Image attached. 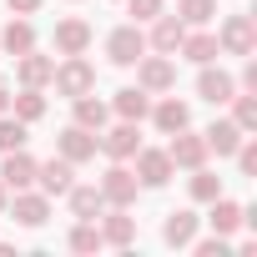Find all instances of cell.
I'll list each match as a JSON object with an SVG mask.
<instances>
[{
	"instance_id": "obj_1",
	"label": "cell",
	"mask_w": 257,
	"mask_h": 257,
	"mask_svg": "<svg viewBox=\"0 0 257 257\" xmlns=\"http://www.w3.org/2000/svg\"><path fill=\"white\" fill-rule=\"evenodd\" d=\"M51 81H56V91L61 96H86V91H96V66L86 61V56H66L56 71H51Z\"/></svg>"
},
{
	"instance_id": "obj_2",
	"label": "cell",
	"mask_w": 257,
	"mask_h": 257,
	"mask_svg": "<svg viewBox=\"0 0 257 257\" xmlns=\"http://www.w3.org/2000/svg\"><path fill=\"white\" fill-rule=\"evenodd\" d=\"M217 51H227V56H252V51H257V26H252V16H227L222 31H217Z\"/></svg>"
},
{
	"instance_id": "obj_3",
	"label": "cell",
	"mask_w": 257,
	"mask_h": 257,
	"mask_svg": "<svg viewBox=\"0 0 257 257\" xmlns=\"http://www.w3.org/2000/svg\"><path fill=\"white\" fill-rule=\"evenodd\" d=\"M106 56H111V66H137V61L147 56L142 26H116V31L106 36Z\"/></svg>"
},
{
	"instance_id": "obj_4",
	"label": "cell",
	"mask_w": 257,
	"mask_h": 257,
	"mask_svg": "<svg viewBox=\"0 0 257 257\" xmlns=\"http://www.w3.org/2000/svg\"><path fill=\"white\" fill-rule=\"evenodd\" d=\"M137 86L152 91V96H157V91H172V86H177V66H172L162 51H157V56H142V61H137Z\"/></svg>"
},
{
	"instance_id": "obj_5",
	"label": "cell",
	"mask_w": 257,
	"mask_h": 257,
	"mask_svg": "<svg viewBox=\"0 0 257 257\" xmlns=\"http://www.w3.org/2000/svg\"><path fill=\"white\" fill-rule=\"evenodd\" d=\"M137 187H142L137 172H126L121 162L101 177V197H106V207H132V202H137Z\"/></svg>"
},
{
	"instance_id": "obj_6",
	"label": "cell",
	"mask_w": 257,
	"mask_h": 257,
	"mask_svg": "<svg viewBox=\"0 0 257 257\" xmlns=\"http://www.w3.org/2000/svg\"><path fill=\"white\" fill-rule=\"evenodd\" d=\"M96 147H101L111 162H132V157H137V147H142V137H137V121H121V126H111L106 137H96Z\"/></svg>"
},
{
	"instance_id": "obj_7",
	"label": "cell",
	"mask_w": 257,
	"mask_h": 257,
	"mask_svg": "<svg viewBox=\"0 0 257 257\" xmlns=\"http://www.w3.org/2000/svg\"><path fill=\"white\" fill-rule=\"evenodd\" d=\"M167 157H172V167H207V142L197 137V132H187V126H182V132H172V147H167Z\"/></svg>"
},
{
	"instance_id": "obj_8",
	"label": "cell",
	"mask_w": 257,
	"mask_h": 257,
	"mask_svg": "<svg viewBox=\"0 0 257 257\" xmlns=\"http://www.w3.org/2000/svg\"><path fill=\"white\" fill-rule=\"evenodd\" d=\"M172 157L167 152H152V147H137V182L142 187H167L172 182Z\"/></svg>"
},
{
	"instance_id": "obj_9",
	"label": "cell",
	"mask_w": 257,
	"mask_h": 257,
	"mask_svg": "<svg viewBox=\"0 0 257 257\" xmlns=\"http://www.w3.org/2000/svg\"><path fill=\"white\" fill-rule=\"evenodd\" d=\"M71 177H76V167H71L66 157L36 162V187H41L46 197H66V192H71Z\"/></svg>"
},
{
	"instance_id": "obj_10",
	"label": "cell",
	"mask_w": 257,
	"mask_h": 257,
	"mask_svg": "<svg viewBox=\"0 0 257 257\" xmlns=\"http://www.w3.org/2000/svg\"><path fill=\"white\" fill-rule=\"evenodd\" d=\"M232 91H237V81H232L222 66H212V61H207V66H202V76H197V96H202V101H212V106H227V101H232Z\"/></svg>"
},
{
	"instance_id": "obj_11",
	"label": "cell",
	"mask_w": 257,
	"mask_h": 257,
	"mask_svg": "<svg viewBox=\"0 0 257 257\" xmlns=\"http://www.w3.org/2000/svg\"><path fill=\"white\" fill-rule=\"evenodd\" d=\"M11 217L21 222V227H46V217H51V197L46 192H16V202H11Z\"/></svg>"
},
{
	"instance_id": "obj_12",
	"label": "cell",
	"mask_w": 257,
	"mask_h": 257,
	"mask_svg": "<svg viewBox=\"0 0 257 257\" xmlns=\"http://www.w3.org/2000/svg\"><path fill=\"white\" fill-rule=\"evenodd\" d=\"M56 152H61L71 167H81V162H91V157H96V137L86 132V126H66V132L56 137Z\"/></svg>"
},
{
	"instance_id": "obj_13",
	"label": "cell",
	"mask_w": 257,
	"mask_h": 257,
	"mask_svg": "<svg viewBox=\"0 0 257 257\" xmlns=\"http://www.w3.org/2000/svg\"><path fill=\"white\" fill-rule=\"evenodd\" d=\"M0 182H6L11 192H26V187H36V157H26V147L6 152V167H0Z\"/></svg>"
},
{
	"instance_id": "obj_14",
	"label": "cell",
	"mask_w": 257,
	"mask_h": 257,
	"mask_svg": "<svg viewBox=\"0 0 257 257\" xmlns=\"http://www.w3.org/2000/svg\"><path fill=\"white\" fill-rule=\"evenodd\" d=\"M147 116L157 121V132H167V137H172V132H182V126H192V106H187V101H177V96L157 101Z\"/></svg>"
},
{
	"instance_id": "obj_15",
	"label": "cell",
	"mask_w": 257,
	"mask_h": 257,
	"mask_svg": "<svg viewBox=\"0 0 257 257\" xmlns=\"http://www.w3.org/2000/svg\"><path fill=\"white\" fill-rule=\"evenodd\" d=\"M182 36H187V26H182L177 16H157V21H152V36H147V46H152V51H162V56H177Z\"/></svg>"
},
{
	"instance_id": "obj_16",
	"label": "cell",
	"mask_w": 257,
	"mask_h": 257,
	"mask_svg": "<svg viewBox=\"0 0 257 257\" xmlns=\"http://www.w3.org/2000/svg\"><path fill=\"white\" fill-rule=\"evenodd\" d=\"M86 46H91V26H86V21L71 16V21L56 26V51H61V56H86Z\"/></svg>"
},
{
	"instance_id": "obj_17",
	"label": "cell",
	"mask_w": 257,
	"mask_h": 257,
	"mask_svg": "<svg viewBox=\"0 0 257 257\" xmlns=\"http://www.w3.org/2000/svg\"><path fill=\"white\" fill-rule=\"evenodd\" d=\"M51 71H56V61H51V56H36V46H31L26 56H16L21 86H51Z\"/></svg>"
},
{
	"instance_id": "obj_18",
	"label": "cell",
	"mask_w": 257,
	"mask_h": 257,
	"mask_svg": "<svg viewBox=\"0 0 257 257\" xmlns=\"http://www.w3.org/2000/svg\"><path fill=\"white\" fill-rule=\"evenodd\" d=\"M202 142H207V152H217V157H232V152L242 147V126H237V121H212L207 132H202Z\"/></svg>"
},
{
	"instance_id": "obj_19",
	"label": "cell",
	"mask_w": 257,
	"mask_h": 257,
	"mask_svg": "<svg viewBox=\"0 0 257 257\" xmlns=\"http://www.w3.org/2000/svg\"><path fill=\"white\" fill-rule=\"evenodd\" d=\"M66 197H71V217H76V222H96V217H101V207H106L101 187H76V182H71V192H66Z\"/></svg>"
},
{
	"instance_id": "obj_20",
	"label": "cell",
	"mask_w": 257,
	"mask_h": 257,
	"mask_svg": "<svg viewBox=\"0 0 257 257\" xmlns=\"http://www.w3.org/2000/svg\"><path fill=\"white\" fill-rule=\"evenodd\" d=\"M111 111H116L121 121H142V116L152 111V91H142V86H126V91H116Z\"/></svg>"
},
{
	"instance_id": "obj_21",
	"label": "cell",
	"mask_w": 257,
	"mask_h": 257,
	"mask_svg": "<svg viewBox=\"0 0 257 257\" xmlns=\"http://www.w3.org/2000/svg\"><path fill=\"white\" fill-rule=\"evenodd\" d=\"M132 237H137V222L126 217V207L106 212V222H101V242H106V247H126Z\"/></svg>"
},
{
	"instance_id": "obj_22",
	"label": "cell",
	"mask_w": 257,
	"mask_h": 257,
	"mask_svg": "<svg viewBox=\"0 0 257 257\" xmlns=\"http://www.w3.org/2000/svg\"><path fill=\"white\" fill-rule=\"evenodd\" d=\"M177 51H182L192 66H207V61H217V36H207V31H187Z\"/></svg>"
},
{
	"instance_id": "obj_23",
	"label": "cell",
	"mask_w": 257,
	"mask_h": 257,
	"mask_svg": "<svg viewBox=\"0 0 257 257\" xmlns=\"http://www.w3.org/2000/svg\"><path fill=\"white\" fill-rule=\"evenodd\" d=\"M162 237H167V247H192V237H197V217H192V212H167Z\"/></svg>"
},
{
	"instance_id": "obj_24",
	"label": "cell",
	"mask_w": 257,
	"mask_h": 257,
	"mask_svg": "<svg viewBox=\"0 0 257 257\" xmlns=\"http://www.w3.org/2000/svg\"><path fill=\"white\" fill-rule=\"evenodd\" d=\"M106 121H111V106H106V101H96L91 91L76 96V126H86V132H101Z\"/></svg>"
},
{
	"instance_id": "obj_25",
	"label": "cell",
	"mask_w": 257,
	"mask_h": 257,
	"mask_svg": "<svg viewBox=\"0 0 257 257\" xmlns=\"http://www.w3.org/2000/svg\"><path fill=\"white\" fill-rule=\"evenodd\" d=\"M207 222H212V232H222V237H227V232H237V227H242V207H237V202H227V197H212V217H207Z\"/></svg>"
},
{
	"instance_id": "obj_26",
	"label": "cell",
	"mask_w": 257,
	"mask_h": 257,
	"mask_svg": "<svg viewBox=\"0 0 257 257\" xmlns=\"http://www.w3.org/2000/svg\"><path fill=\"white\" fill-rule=\"evenodd\" d=\"M0 46H6L11 56H26V51L36 46V31H31V21H11V26H6V36H0Z\"/></svg>"
},
{
	"instance_id": "obj_27",
	"label": "cell",
	"mask_w": 257,
	"mask_h": 257,
	"mask_svg": "<svg viewBox=\"0 0 257 257\" xmlns=\"http://www.w3.org/2000/svg\"><path fill=\"white\" fill-rule=\"evenodd\" d=\"M11 106H16V116H21V121H26V126H31V121H41V116H46V96H41V86H26V91H21V96H16V101H11Z\"/></svg>"
},
{
	"instance_id": "obj_28",
	"label": "cell",
	"mask_w": 257,
	"mask_h": 257,
	"mask_svg": "<svg viewBox=\"0 0 257 257\" xmlns=\"http://www.w3.org/2000/svg\"><path fill=\"white\" fill-rule=\"evenodd\" d=\"M217 16V0H177V21L182 26H207Z\"/></svg>"
},
{
	"instance_id": "obj_29",
	"label": "cell",
	"mask_w": 257,
	"mask_h": 257,
	"mask_svg": "<svg viewBox=\"0 0 257 257\" xmlns=\"http://www.w3.org/2000/svg\"><path fill=\"white\" fill-rule=\"evenodd\" d=\"M26 142H31V137H26V121L6 111V116H0V152H16V147H26Z\"/></svg>"
},
{
	"instance_id": "obj_30",
	"label": "cell",
	"mask_w": 257,
	"mask_h": 257,
	"mask_svg": "<svg viewBox=\"0 0 257 257\" xmlns=\"http://www.w3.org/2000/svg\"><path fill=\"white\" fill-rule=\"evenodd\" d=\"M222 197V177H212L207 167H192V202H212Z\"/></svg>"
},
{
	"instance_id": "obj_31",
	"label": "cell",
	"mask_w": 257,
	"mask_h": 257,
	"mask_svg": "<svg viewBox=\"0 0 257 257\" xmlns=\"http://www.w3.org/2000/svg\"><path fill=\"white\" fill-rule=\"evenodd\" d=\"M96 247H106L101 242V227L96 222H76L71 227V252H96Z\"/></svg>"
},
{
	"instance_id": "obj_32",
	"label": "cell",
	"mask_w": 257,
	"mask_h": 257,
	"mask_svg": "<svg viewBox=\"0 0 257 257\" xmlns=\"http://www.w3.org/2000/svg\"><path fill=\"white\" fill-rule=\"evenodd\" d=\"M232 121L242 132H257V96H237L232 91Z\"/></svg>"
},
{
	"instance_id": "obj_33",
	"label": "cell",
	"mask_w": 257,
	"mask_h": 257,
	"mask_svg": "<svg viewBox=\"0 0 257 257\" xmlns=\"http://www.w3.org/2000/svg\"><path fill=\"white\" fill-rule=\"evenodd\" d=\"M232 157H237V167H242V177H257V147H252V142H242V147H237Z\"/></svg>"
},
{
	"instance_id": "obj_34",
	"label": "cell",
	"mask_w": 257,
	"mask_h": 257,
	"mask_svg": "<svg viewBox=\"0 0 257 257\" xmlns=\"http://www.w3.org/2000/svg\"><path fill=\"white\" fill-rule=\"evenodd\" d=\"M126 6H132L137 26H142V21H157V16H162V0H126Z\"/></svg>"
},
{
	"instance_id": "obj_35",
	"label": "cell",
	"mask_w": 257,
	"mask_h": 257,
	"mask_svg": "<svg viewBox=\"0 0 257 257\" xmlns=\"http://www.w3.org/2000/svg\"><path fill=\"white\" fill-rule=\"evenodd\" d=\"M232 247H227V237L217 232V237H207V242H197V257H227Z\"/></svg>"
},
{
	"instance_id": "obj_36",
	"label": "cell",
	"mask_w": 257,
	"mask_h": 257,
	"mask_svg": "<svg viewBox=\"0 0 257 257\" xmlns=\"http://www.w3.org/2000/svg\"><path fill=\"white\" fill-rule=\"evenodd\" d=\"M6 6H11L16 16H36V11H41V0H6Z\"/></svg>"
},
{
	"instance_id": "obj_37",
	"label": "cell",
	"mask_w": 257,
	"mask_h": 257,
	"mask_svg": "<svg viewBox=\"0 0 257 257\" xmlns=\"http://www.w3.org/2000/svg\"><path fill=\"white\" fill-rule=\"evenodd\" d=\"M242 86H247V91H257V61H247V66H242Z\"/></svg>"
},
{
	"instance_id": "obj_38",
	"label": "cell",
	"mask_w": 257,
	"mask_h": 257,
	"mask_svg": "<svg viewBox=\"0 0 257 257\" xmlns=\"http://www.w3.org/2000/svg\"><path fill=\"white\" fill-rule=\"evenodd\" d=\"M6 111H11V91H6V86H0V116H6Z\"/></svg>"
},
{
	"instance_id": "obj_39",
	"label": "cell",
	"mask_w": 257,
	"mask_h": 257,
	"mask_svg": "<svg viewBox=\"0 0 257 257\" xmlns=\"http://www.w3.org/2000/svg\"><path fill=\"white\" fill-rule=\"evenodd\" d=\"M0 212H6V182H0Z\"/></svg>"
}]
</instances>
